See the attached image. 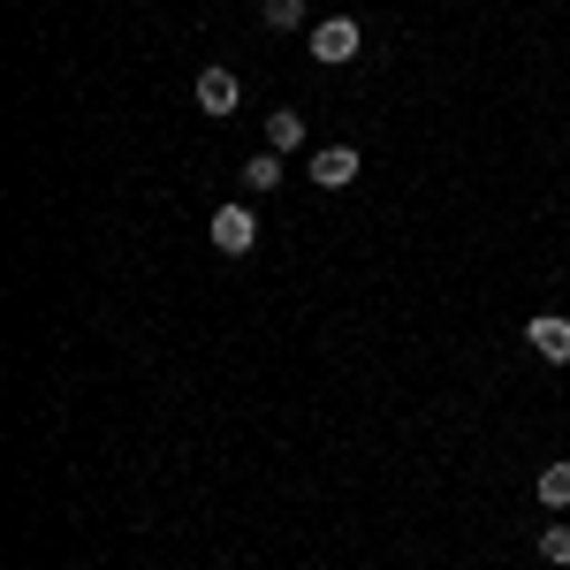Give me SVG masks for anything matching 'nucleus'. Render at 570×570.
<instances>
[{
  "label": "nucleus",
  "mask_w": 570,
  "mask_h": 570,
  "mask_svg": "<svg viewBox=\"0 0 570 570\" xmlns=\"http://www.w3.org/2000/svg\"><path fill=\"white\" fill-rule=\"evenodd\" d=\"M206 236H214V252H228V259H244V252L259 244V214H252V206H220V214L206 220Z\"/></svg>",
  "instance_id": "obj_1"
},
{
  "label": "nucleus",
  "mask_w": 570,
  "mask_h": 570,
  "mask_svg": "<svg viewBox=\"0 0 570 570\" xmlns=\"http://www.w3.org/2000/svg\"><path fill=\"white\" fill-rule=\"evenodd\" d=\"M198 107H206V115H236V107H244V85H236L228 69H198Z\"/></svg>",
  "instance_id": "obj_5"
},
{
  "label": "nucleus",
  "mask_w": 570,
  "mask_h": 570,
  "mask_svg": "<svg viewBox=\"0 0 570 570\" xmlns=\"http://www.w3.org/2000/svg\"><path fill=\"white\" fill-rule=\"evenodd\" d=\"M525 343H532L540 365H570V320H563V312H532Z\"/></svg>",
  "instance_id": "obj_3"
},
{
  "label": "nucleus",
  "mask_w": 570,
  "mask_h": 570,
  "mask_svg": "<svg viewBox=\"0 0 570 570\" xmlns=\"http://www.w3.org/2000/svg\"><path fill=\"white\" fill-rule=\"evenodd\" d=\"M532 494H540V510H570V456H563V464H548V472L532 480Z\"/></svg>",
  "instance_id": "obj_7"
},
{
  "label": "nucleus",
  "mask_w": 570,
  "mask_h": 570,
  "mask_svg": "<svg viewBox=\"0 0 570 570\" xmlns=\"http://www.w3.org/2000/svg\"><path fill=\"white\" fill-rule=\"evenodd\" d=\"M282 183V153H252L244 160V190H274Z\"/></svg>",
  "instance_id": "obj_8"
},
{
  "label": "nucleus",
  "mask_w": 570,
  "mask_h": 570,
  "mask_svg": "<svg viewBox=\"0 0 570 570\" xmlns=\"http://www.w3.org/2000/svg\"><path fill=\"white\" fill-rule=\"evenodd\" d=\"M540 563H556V570L570 563V525H548V532H540Z\"/></svg>",
  "instance_id": "obj_10"
},
{
  "label": "nucleus",
  "mask_w": 570,
  "mask_h": 570,
  "mask_svg": "<svg viewBox=\"0 0 570 570\" xmlns=\"http://www.w3.org/2000/svg\"><path fill=\"white\" fill-rule=\"evenodd\" d=\"M357 46H365V31H357L351 16H327V23H312V61H327V69L357 61Z\"/></svg>",
  "instance_id": "obj_2"
},
{
  "label": "nucleus",
  "mask_w": 570,
  "mask_h": 570,
  "mask_svg": "<svg viewBox=\"0 0 570 570\" xmlns=\"http://www.w3.org/2000/svg\"><path fill=\"white\" fill-rule=\"evenodd\" d=\"M357 168H365L357 145H320V153H312V183H320V190H351Z\"/></svg>",
  "instance_id": "obj_4"
},
{
  "label": "nucleus",
  "mask_w": 570,
  "mask_h": 570,
  "mask_svg": "<svg viewBox=\"0 0 570 570\" xmlns=\"http://www.w3.org/2000/svg\"><path fill=\"white\" fill-rule=\"evenodd\" d=\"M259 16L274 23V31H297V23H305V0H266Z\"/></svg>",
  "instance_id": "obj_9"
},
{
  "label": "nucleus",
  "mask_w": 570,
  "mask_h": 570,
  "mask_svg": "<svg viewBox=\"0 0 570 570\" xmlns=\"http://www.w3.org/2000/svg\"><path fill=\"white\" fill-rule=\"evenodd\" d=\"M266 153H282V160L305 153V115H297V107H274V115H266Z\"/></svg>",
  "instance_id": "obj_6"
}]
</instances>
